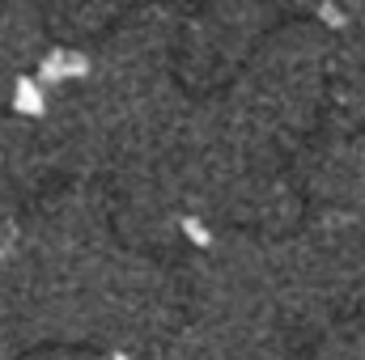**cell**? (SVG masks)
Returning <instances> with one entry per match:
<instances>
[{
	"label": "cell",
	"instance_id": "cell-1",
	"mask_svg": "<svg viewBox=\"0 0 365 360\" xmlns=\"http://www.w3.org/2000/svg\"><path fill=\"white\" fill-rule=\"evenodd\" d=\"M225 106L280 153H302L331 110V26L280 21L225 90Z\"/></svg>",
	"mask_w": 365,
	"mask_h": 360
},
{
	"label": "cell",
	"instance_id": "cell-2",
	"mask_svg": "<svg viewBox=\"0 0 365 360\" xmlns=\"http://www.w3.org/2000/svg\"><path fill=\"white\" fill-rule=\"evenodd\" d=\"M276 238L212 233L182 255L175 271L182 280L187 322L284 335L280 284H276ZM293 344V339H289Z\"/></svg>",
	"mask_w": 365,
	"mask_h": 360
},
{
	"label": "cell",
	"instance_id": "cell-3",
	"mask_svg": "<svg viewBox=\"0 0 365 360\" xmlns=\"http://www.w3.org/2000/svg\"><path fill=\"white\" fill-rule=\"evenodd\" d=\"M280 26L276 9L259 4H212L179 17L175 38V73L187 93H208L217 85H234L264 38Z\"/></svg>",
	"mask_w": 365,
	"mask_h": 360
},
{
	"label": "cell",
	"instance_id": "cell-4",
	"mask_svg": "<svg viewBox=\"0 0 365 360\" xmlns=\"http://www.w3.org/2000/svg\"><path fill=\"white\" fill-rule=\"evenodd\" d=\"M293 174L314 212H340L365 221V127L319 132L297 153Z\"/></svg>",
	"mask_w": 365,
	"mask_h": 360
},
{
	"label": "cell",
	"instance_id": "cell-5",
	"mask_svg": "<svg viewBox=\"0 0 365 360\" xmlns=\"http://www.w3.org/2000/svg\"><path fill=\"white\" fill-rule=\"evenodd\" d=\"M47 51H51L47 17L26 4H0V110L26 102Z\"/></svg>",
	"mask_w": 365,
	"mask_h": 360
},
{
	"label": "cell",
	"instance_id": "cell-6",
	"mask_svg": "<svg viewBox=\"0 0 365 360\" xmlns=\"http://www.w3.org/2000/svg\"><path fill=\"white\" fill-rule=\"evenodd\" d=\"M327 127H365V9H349L331 26V110Z\"/></svg>",
	"mask_w": 365,
	"mask_h": 360
},
{
	"label": "cell",
	"instance_id": "cell-7",
	"mask_svg": "<svg viewBox=\"0 0 365 360\" xmlns=\"http://www.w3.org/2000/svg\"><path fill=\"white\" fill-rule=\"evenodd\" d=\"M51 174L30 123L17 110H0V212L21 216L38 195Z\"/></svg>",
	"mask_w": 365,
	"mask_h": 360
},
{
	"label": "cell",
	"instance_id": "cell-8",
	"mask_svg": "<svg viewBox=\"0 0 365 360\" xmlns=\"http://www.w3.org/2000/svg\"><path fill=\"white\" fill-rule=\"evenodd\" d=\"M38 348H43V331H38L26 297L0 271V360H26Z\"/></svg>",
	"mask_w": 365,
	"mask_h": 360
},
{
	"label": "cell",
	"instance_id": "cell-9",
	"mask_svg": "<svg viewBox=\"0 0 365 360\" xmlns=\"http://www.w3.org/2000/svg\"><path fill=\"white\" fill-rule=\"evenodd\" d=\"M306 360H365V318H344L310 344Z\"/></svg>",
	"mask_w": 365,
	"mask_h": 360
},
{
	"label": "cell",
	"instance_id": "cell-10",
	"mask_svg": "<svg viewBox=\"0 0 365 360\" xmlns=\"http://www.w3.org/2000/svg\"><path fill=\"white\" fill-rule=\"evenodd\" d=\"M26 360H128V356H110V352H90V348H38Z\"/></svg>",
	"mask_w": 365,
	"mask_h": 360
}]
</instances>
